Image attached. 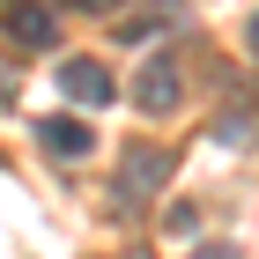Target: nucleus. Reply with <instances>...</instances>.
<instances>
[{
	"instance_id": "f257e3e1",
	"label": "nucleus",
	"mask_w": 259,
	"mask_h": 259,
	"mask_svg": "<svg viewBox=\"0 0 259 259\" xmlns=\"http://www.w3.org/2000/svg\"><path fill=\"white\" fill-rule=\"evenodd\" d=\"M134 104L148 111V119H170V111L185 104V67L170 60V52H156V60L141 67V81H134Z\"/></svg>"
},
{
	"instance_id": "f03ea898",
	"label": "nucleus",
	"mask_w": 259,
	"mask_h": 259,
	"mask_svg": "<svg viewBox=\"0 0 259 259\" xmlns=\"http://www.w3.org/2000/svg\"><path fill=\"white\" fill-rule=\"evenodd\" d=\"M0 37L8 45H22V52H52V8L45 0H0Z\"/></svg>"
},
{
	"instance_id": "7ed1b4c3",
	"label": "nucleus",
	"mask_w": 259,
	"mask_h": 259,
	"mask_svg": "<svg viewBox=\"0 0 259 259\" xmlns=\"http://www.w3.org/2000/svg\"><path fill=\"white\" fill-rule=\"evenodd\" d=\"M60 89H67V104H89V111L119 97V89H111V67L89 60V52H81V60H60Z\"/></svg>"
},
{
	"instance_id": "20e7f679",
	"label": "nucleus",
	"mask_w": 259,
	"mask_h": 259,
	"mask_svg": "<svg viewBox=\"0 0 259 259\" xmlns=\"http://www.w3.org/2000/svg\"><path fill=\"white\" fill-rule=\"evenodd\" d=\"M170 170H178V156H170V148H134V156L119 163V200H134V193H156V185H170Z\"/></svg>"
},
{
	"instance_id": "39448f33",
	"label": "nucleus",
	"mask_w": 259,
	"mask_h": 259,
	"mask_svg": "<svg viewBox=\"0 0 259 259\" xmlns=\"http://www.w3.org/2000/svg\"><path fill=\"white\" fill-rule=\"evenodd\" d=\"M37 141L52 148V156H89V148H97V134H89L81 119H37Z\"/></svg>"
},
{
	"instance_id": "423d86ee",
	"label": "nucleus",
	"mask_w": 259,
	"mask_h": 259,
	"mask_svg": "<svg viewBox=\"0 0 259 259\" xmlns=\"http://www.w3.org/2000/svg\"><path fill=\"white\" fill-rule=\"evenodd\" d=\"M193 259H237V244H200Z\"/></svg>"
},
{
	"instance_id": "0eeeda50",
	"label": "nucleus",
	"mask_w": 259,
	"mask_h": 259,
	"mask_svg": "<svg viewBox=\"0 0 259 259\" xmlns=\"http://www.w3.org/2000/svg\"><path fill=\"white\" fill-rule=\"evenodd\" d=\"M81 8H97V15H104V8H119V0H81Z\"/></svg>"
},
{
	"instance_id": "6e6552de",
	"label": "nucleus",
	"mask_w": 259,
	"mask_h": 259,
	"mask_svg": "<svg viewBox=\"0 0 259 259\" xmlns=\"http://www.w3.org/2000/svg\"><path fill=\"white\" fill-rule=\"evenodd\" d=\"M244 37H252V52H259V15H252V30H244Z\"/></svg>"
}]
</instances>
